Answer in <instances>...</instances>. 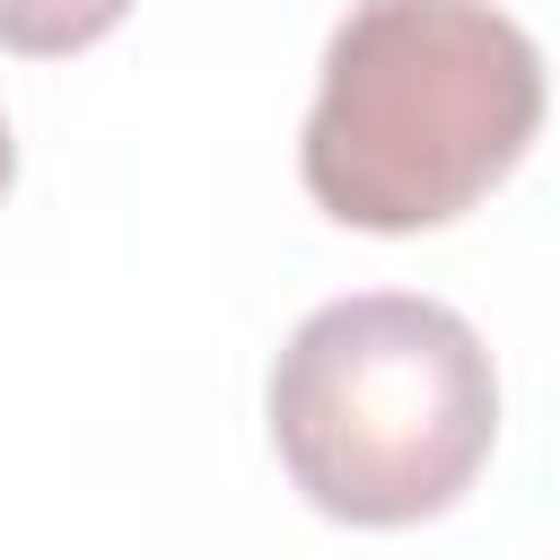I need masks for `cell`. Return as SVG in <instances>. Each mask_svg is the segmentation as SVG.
Here are the masks:
<instances>
[{
    "mask_svg": "<svg viewBox=\"0 0 560 560\" xmlns=\"http://www.w3.org/2000/svg\"><path fill=\"white\" fill-rule=\"evenodd\" d=\"M542 131V52L490 0H359L315 70L298 175L368 236L464 219Z\"/></svg>",
    "mask_w": 560,
    "mask_h": 560,
    "instance_id": "1",
    "label": "cell"
},
{
    "mask_svg": "<svg viewBox=\"0 0 560 560\" xmlns=\"http://www.w3.org/2000/svg\"><path fill=\"white\" fill-rule=\"evenodd\" d=\"M271 446L341 525H420L472 490L499 438L481 332L411 289L315 306L271 359Z\"/></svg>",
    "mask_w": 560,
    "mask_h": 560,
    "instance_id": "2",
    "label": "cell"
},
{
    "mask_svg": "<svg viewBox=\"0 0 560 560\" xmlns=\"http://www.w3.org/2000/svg\"><path fill=\"white\" fill-rule=\"evenodd\" d=\"M131 0H0V52H26V61H61L96 35L122 26Z\"/></svg>",
    "mask_w": 560,
    "mask_h": 560,
    "instance_id": "3",
    "label": "cell"
},
{
    "mask_svg": "<svg viewBox=\"0 0 560 560\" xmlns=\"http://www.w3.org/2000/svg\"><path fill=\"white\" fill-rule=\"evenodd\" d=\"M9 175H18V140H9V122H0V192H9Z\"/></svg>",
    "mask_w": 560,
    "mask_h": 560,
    "instance_id": "4",
    "label": "cell"
}]
</instances>
